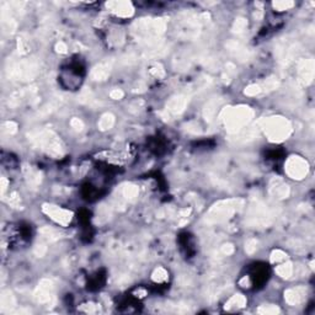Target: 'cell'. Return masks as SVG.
<instances>
[{"instance_id": "6da1fadb", "label": "cell", "mask_w": 315, "mask_h": 315, "mask_svg": "<svg viewBox=\"0 0 315 315\" xmlns=\"http://www.w3.org/2000/svg\"><path fill=\"white\" fill-rule=\"evenodd\" d=\"M49 208H47V214L51 218H53L57 223H60L62 225L68 224L71 219V213L70 212L65 211V209L59 208L56 206H48Z\"/></svg>"}]
</instances>
